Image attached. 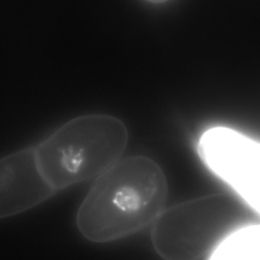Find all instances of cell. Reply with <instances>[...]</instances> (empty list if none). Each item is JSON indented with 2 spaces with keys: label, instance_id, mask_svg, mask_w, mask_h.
Masks as SVG:
<instances>
[{
  "label": "cell",
  "instance_id": "6da1fadb",
  "mask_svg": "<svg viewBox=\"0 0 260 260\" xmlns=\"http://www.w3.org/2000/svg\"><path fill=\"white\" fill-rule=\"evenodd\" d=\"M168 192L160 167L147 156L120 158L98 176L76 216L80 233L95 243L135 234L165 209Z\"/></svg>",
  "mask_w": 260,
  "mask_h": 260
},
{
  "label": "cell",
  "instance_id": "7a4b0ae2",
  "mask_svg": "<svg viewBox=\"0 0 260 260\" xmlns=\"http://www.w3.org/2000/svg\"><path fill=\"white\" fill-rule=\"evenodd\" d=\"M128 140L119 118L91 114L67 121L34 148L42 175L57 192L100 175L121 158Z\"/></svg>",
  "mask_w": 260,
  "mask_h": 260
},
{
  "label": "cell",
  "instance_id": "3957f363",
  "mask_svg": "<svg viewBox=\"0 0 260 260\" xmlns=\"http://www.w3.org/2000/svg\"><path fill=\"white\" fill-rule=\"evenodd\" d=\"M259 223V212L227 194L202 196L164 209L152 223L156 252L169 260L210 259L231 233Z\"/></svg>",
  "mask_w": 260,
  "mask_h": 260
},
{
  "label": "cell",
  "instance_id": "277c9868",
  "mask_svg": "<svg viewBox=\"0 0 260 260\" xmlns=\"http://www.w3.org/2000/svg\"><path fill=\"white\" fill-rule=\"evenodd\" d=\"M197 152L210 171L259 212L260 146L258 142L233 128L217 126L203 133L197 144Z\"/></svg>",
  "mask_w": 260,
  "mask_h": 260
},
{
  "label": "cell",
  "instance_id": "5b68a950",
  "mask_svg": "<svg viewBox=\"0 0 260 260\" xmlns=\"http://www.w3.org/2000/svg\"><path fill=\"white\" fill-rule=\"evenodd\" d=\"M56 193L40 170L34 147L0 158V219L29 210Z\"/></svg>",
  "mask_w": 260,
  "mask_h": 260
},
{
  "label": "cell",
  "instance_id": "8992f818",
  "mask_svg": "<svg viewBox=\"0 0 260 260\" xmlns=\"http://www.w3.org/2000/svg\"><path fill=\"white\" fill-rule=\"evenodd\" d=\"M260 224L255 223L231 233L213 253L212 260H259Z\"/></svg>",
  "mask_w": 260,
  "mask_h": 260
}]
</instances>
